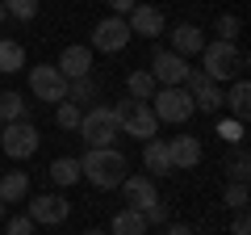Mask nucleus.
<instances>
[{"label": "nucleus", "mask_w": 251, "mask_h": 235, "mask_svg": "<svg viewBox=\"0 0 251 235\" xmlns=\"http://www.w3.org/2000/svg\"><path fill=\"white\" fill-rule=\"evenodd\" d=\"M188 59H180L176 51H163L159 42H155V51H151V67L147 72L155 76V84L159 88H184V76H188Z\"/></svg>", "instance_id": "obj_7"}, {"label": "nucleus", "mask_w": 251, "mask_h": 235, "mask_svg": "<svg viewBox=\"0 0 251 235\" xmlns=\"http://www.w3.org/2000/svg\"><path fill=\"white\" fill-rule=\"evenodd\" d=\"M50 181L59 185V189L75 185V181H80V160H75V155H59V160H50Z\"/></svg>", "instance_id": "obj_24"}, {"label": "nucleus", "mask_w": 251, "mask_h": 235, "mask_svg": "<svg viewBox=\"0 0 251 235\" xmlns=\"http://www.w3.org/2000/svg\"><path fill=\"white\" fill-rule=\"evenodd\" d=\"M29 193V172L25 168H13V172H4L0 176V202L9 206V202H21Z\"/></svg>", "instance_id": "obj_20"}, {"label": "nucleus", "mask_w": 251, "mask_h": 235, "mask_svg": "<svg viewBox=\"0 0 251 235\" xmlns=\"http://www.w3.org/2000/svg\"><path fill=\"white\" fill-rule=\"evenodd\" d=\"M239 29H243V21L234 17V13H222V17H218V26H214V34H218V42H234V38H239Z\"/></svg>", "instance_id": "obj_29"}, {"label": "nucleus", "mask_w": 251, "mask_h": 235, "mask_svg": "<svg viewBox=\"0 0 251 235\" xmlns=\"http://www.w3.org/2000/svg\"><path fill=\"white\" fill-rule=\"evenodd\" d=\"M63 72V80H84V76H92V51L88 46H67V51L59 55V63H54Z\"/></svg>", "instance_id": "obj_15"}, {"label": "nucleus", "mask_w": 251, "mask_h": 235, "mask_svg": "<svg viewBox=\"0 0 251 235\" xmlns=\"http://www.w3.org/2000/svg\"><path fill=\"white\" fill-rule=\"evenodd\" d=\"M80 118H84V109L72 105V101H59V105H54V122H59L63 130H80Z\"/></svg>", "instance_id": "obj_26"}, {"label": "nucleus", "mask_w": 251, "mask_h": 235, "mask_svg": "<svg viewBox=\"0 0 251 235\" xmlns=\"http://www.w3.org/2000/svg\"><path fill=\"white\" fill-rule=\"evenodd\" d=\"M226 172H230V181H247V176H251V164H247V151H243V147H239V151L230 155Z\"/></svg>", "instance_id": "obj_31"}, {"label": "nucleus", "mask_w": 251, "mask_h": 235, "mask_svg": "<svg viewBox=\"0 0 251 235\" xmlns=\"http://www.w3.org/2000/svg\"><path fill=\"white\" fill-rule=\"evenodd\" d=\"M109 235H147V218H143V210H117L113 214V223H109Z\"/></svg>", "instance_id": "obj_21"}, {"label": "nucleus", "mask_w": 251, "mask_h": 235, "mask_svg": "<svg viewBox=\"0 0 251 235\" xmlns=\"http://www.w3.org/2000/svg\"><path fill=\"white\" fill-rule=\"evenodd\" d=\"M75 135L84 139V147H113L122 139V122H117L113 105H88L80 118V130Z\"/></svg>", "instance_id": "obj_3"}, {"label": "nucleus", "mask_w": 251, "mask_h": 235, "mask_svg": "<svg viewBox=\"0 0 251 235\" xmlns=\"http://www.w3.org/2000/svg\"><path fill=\"white\" fill-rule=\"evenodd\" d=\"M126 26H130V34H138V38H159V34H168V21H163V13L155 9V4H134L130 9V17H126Z\"/></svg>", "instance_id": "obj_12"}, {"label": "nucleus", "mask_w": 251, "mask_h": 235, "mask_svg": "<svg viewBox=\"0 0 251 235\" xmlns=\"http://www.w3.org/2000/svg\"><path fill=\"white\" fill-rule=\"evenodd\" d=\"M155 88H159V84H155V76L147 72H130V80H126V92H130V101H151L155 97Z\"/></svg>", "instance_id": "obj_25"}, {"label": "nucleus", "mask_w": 251, "mask_h": 235, "mask_svg": "<svg viewBox=\"0 0 251 235\" xmlns=\"http://www.w3.org/2000/svg\"><path fill=\"white\" fill-rule=\"evenodd\" d=\"M97 97H100V84L92 80V76H84V80H67V101L72 105H97Z\"/></svg>", "instance_id": "obj_23"}, {"label": "nucleus", "mask_w": 251, "mask_h": 235, "mask_svg": "<svg viewBox=\"0 0 251 235\" xmlns=\"http://www.w3.org/2000/svg\"><path fill=\"white\" fill-rule=\"evenodd\" d=\"M138 0H109V9H113V17H130V9H134Z\"/></svg>", "instance_id": "obj_35"}, {"label": "nucleus", "mask_w": 251, "mask_h": 235, "mask_svg": "<svg viewBox=\"0 0 251 235\" xmlns=\"http://www.w3.org/2000/svg\"><path fill=\"white\" fill-rule=\"evenodd\" d=\"M130 26H126V17H100L97 26H92V46L88 51H100V55H117L126 51V42H130Z\"/></svg>", "instance_id": "obj_9"}, {"label": "nucleus", "mask_w": 251, "mask_h": 235, "mask_svg": "<svg viewBox=\"0 0 251 235\" xmlns=\"http://www.w3.org/2000/svg\"><path fill=\"white\" fill-rule=\"evenodd\" d=\"M9 122H29V101L21 92L4 88L0 92V126H9Z\"/></svg>", "instance_id": "obj_19"}, {"label": "nucleus", "mask_w": 251, "mask_h": 235, "mask_svg": "<svg viewBox=\"0 0 251 235\" xmlns=\"http://www.w3.org/2000/svg\"><path fill=\"white\" fill-rule=\"evenodd\" d=\"M0 4H4V13H9V17H17V21H34L42 0H0Z\"/></svg>", "instance_id": "obj_28"}, {"label": "nucleus", "mask_w": 251, "mask_h": 235, "mask_svg": "<svg viewBox=\"0 0 251 235\" xmlns=\"http://www.w3.org/2000/svg\"><path fill=\"white\" fill-rule=\"evenodd\" d=\"M155 114V122H168V126H184L193 118V97L188 88H155V97L147 101Z\"/></svg>", "instance_id": "obj_4"}, {"label": "nucleus", "mask_w": 251, "mask_h": 235, "mask_svg": "<svg viewBox=\"0 0 251 235\" xmlns=\"http://www.w3.org/2000/svg\"><path fill=\"white\" fill-rule=\"evenodd\" d=\"M4 17H9V13H4V4H0V21H4Z\"/></svg>", "instance_id": "obj_39"}, {"label": "nucleus", "mask_w": 251, "mask_h": 235, "mask_svg": "<svg viewBox=\"0 0 251 235\" xmlns=\"http://www.w3.org/2000/svg\"><path fill=\"white\" fill-rule=\"evenodd\" d=\"M117 109V122H122V135L138 139V143H147V139H159V122H155L151 105L147 101H122Z\"/></svg>", "instance_id": "obj_5"}, {"label": "nucleus", "mask_w": 251, "mask_h": 235, "mask_svg": "<svg viewBox=\"0 0 251 235\" xmlns=\"http://www.w3.org/2000/svg\"><path fill=\"white\" fill-rule=\"evenodd\" d=\"M230 235H251V218H247V210H234V223H230Z\"/></svg>", "instance_id": "obj_34"}, {"label": "nucleus", "mask_w": 251, "mask_h": 235, "mask_svg": "<svg viewBox=\"0 0 251 235\" xmlns=\"http://www.w3.org/2000/svg\"><path fill=\"white\" fill-rule=\"evenodd\" d=\"M0 218H9V206H4V202H0Z\"/></svg>", "instance_id": "obj_37"}, {"label": "nucleus", "mask_w": 251, "mask_h": 235, "mask_svg": "<svg viewBox=\"0 0 251 235\" xmlns=\"http://www.w3.org/2000/svg\"><path fill=\"white\" fill-rule=\"evenodd\" d=\"M80 181L92 189H117L126 181V155L117 147H88L80 155Z\"/></svg>", "instance_id": "obj_1"}, {"label": "nucleus", "mask_w": 251, "mask_h": 235, "mask_svg": "<svg viewBox=\"0 0 251 235\" xmlns=\"http://www.w3.org/2000/svg\"><path fill=\"white\" fill-rule=\"evenodd\" d=\"M201 72L222 88L226 80H239L247 72V51L239 42H205V51H201Z\"/></svg>", "instance_id": "obj_2"}, {"label": "nucleus", "mask_w": 251, "mask_h": 235, "mask_svg": "<svg viewBox=\"0 0 251 235\" xmlns=\"http://www.w3.org/2000/svg\"><path fill=\"white\" fill-rule=\"evenodd\" d=\"M218 139L239 147V143H243V122H234V118H222V122H218Z\"/></svg>", "instance_id": "obj_30"}, {"label": "nucleus", "mask_w": 251, "mask_h": 235, "mask_svg": "<svg viewBox=\"0 0 251 235\" xmlns=\"http://www.w3.org/2000/svg\"><path fill=\"white\" fill-rule=\"evenodd\" d=\"M143 164H147V176H168L172 172L168 143H163V139H147L143 143Z\"/></svg>", "instance_id": "obj_18"}, {"label": "nucleus", "mask_w": 251, "mask_h": 235, "mask_svg": "<svg viewBox=\"0 0 251 235\" xmlns=\"http://www.w3.org/2000/svg\"><path fill=\"white\" fill-rule=\"evenodd\" d=\"M143 218H147V227H163V223H168V206H163V202H155V206L143 210Z\"/></svg>", "instance_id": "obj_33"}, {"label": "nucleus", "mask_w": 251, "mask_h": 235, "mask_svg": "<svg viewBox=\"0 0 251 235\" xmlns=\"http://www.w3.org/2000/svg\"><path fill=\"white\" fill-rule=\"evenodd\" d=\"M184 88H188V97H193V109H201V114H218V109H222V88H218L201 67H188Z\"/></svg>", "instance_id": "obj_10"}, {"label": "nucleus", "mask_w": 251, "mask_h": 235, "mask_svg": "<svg viewBox=\"0 0 251 235\" xmlns=\"http://www.w3.org/2000/svg\"><path fill=\"white\" fill-rule=\"evenodd\" d=\"M168 42H172L168 51H176L180 59H193V55H201V51H205V42H209V38H205V29H201V26L184 21V26L168 29Z\"/></svg>", "instance_id": "obj_13"}, {"label": "nucleus", "mask_w": 251, "mask_h": 235, "mask_svg": "<svg viewBox=\"0 0 251 235\" xmlns=\"http://www.w3.org/2000/svg\"><path fill=\"white\" fill-rule=\"evenodd\" d=\"M163 235H193L184 223H163Z\"/></svg>", "instance_id": "obj_36"}, {"label": "nucleus", "mask_w": 251, "mask_h": 235, "mask_svg": "<svg viewBox=\"0 0 251 235\" xmlns=\"http://www.w3.org/2000/svg\"><path fill=\"white\" fill-rule=\"evenodd\" d=\"M67 214H72V202H63L59 193H38V198H29V218H34V227H59Z\"/></svg>", "instance_id": "obj_11"}, {"label": "nucleus", "mask_w": 251, "mask_h": 235, "mask_svg": "<svg viewBox=\"0 0 251 235\" xmlns=\"http://www.w3.org/2000/svg\"><path fill=\"white\" fill-rule=\"evenodd\" d=\"M222 206L226 210H247V181H230L222 189Z\"/></svg>", "instance_id": "obj_27"}, {"label": "nucleus", "mask_w": 251, "mask_h": 235, "mask_svg": "<svg viewBox=\"0 0 251 235\" xmlns=\"http://www.w3.org/2000/svg\"><path fill=\"white\" fill-rule=\"evenodd\" d=\"M25 72V46L13 42V38H0V76Z\"/></svg>", "instance_id": "obj_22"}, {"label": "nucleus", "mask_w": 251, "mask_h": 235, "mask_svg": "<svg viewBox=\"0 0 251 235\" xmlns=\"http://www.w3.org/2000/svg\"><path fill=\"white\" fill-rule=\"evenodd\" d=\"M42 147V135H38L34 122H9L0 126V151L9 160H29V155Z\"/></svg>", "instance_id": "obj_6"}, {"label": "nucleus", "mask_w": 251, "mask_h": 235, "mask_svg": "<svg viewBox=\"0 0 251 235\" xmlns=\"http://www.w3.org/2000/svg\"><path fill=\"white\" fill-rule=\"evenodd\" d=\"M168 160H172V172H176V168H197V164H201V143H197V135H176V139H168Z\"/></svg>", "instance_id": "obj_16"}, {"label": "nucleus", "mask_w": 251, "mask_h": 235, "mask_svg": "<svg viewBox=\"0 0 251 235\" xmlns=\"http://www.w3.org/2000/svg\"><path fill=\"white\" fill-rule=\"evenodd\" d=\"M4 235H34V218L29 214H9L4 218Z\"/></svg>", "instance_id": "obj_32"}, {"label": "nucleus", "mask_w": 251, "mask_h": 235, "mask_svg": "<svg viewBox=\"0 0 251 235\" xmlns=\"http://www.w3.org/2000/svg\"><path fill=\"white\" fill-rule=\"evenodd\" d=\"M117 189L126 193V206H130V210H147V206H155V202H159V193H155V181L147 176V172H143V176H126Z\"/></svg>", "instance_id": "obj_14"}, {"label": "nucleus", "mask_w": 251, "mask_h": 235, "mask_svg": "<svg viewBox=\"0 0 251 235\" xmlns=\"http://www.w3.org/2000/svg\"><path fill=\"white\" fill-rule=\"evenodd\" d=\"M84 235H109V231H97V227H92V231H84Z\"/></svg>", "instance_id": "obj_38"}, {"label": "nucleus", "mask_w": 251, "mask_h": 235, "mask_svg": "<svg viewBox=\"0 0 251 235\" xmlns=\"http://www.w3.org/2000/svg\"><path fill=\"white\" fill-rule=\"evenodd\" d=\"M29 92H34L38 101H67V80H63V72L54 63H34L29 67Z\"/></svg>", "instance_id": "obj_8"}, {"label": "nucleus", "mask_w": 251, "mask_h": 235, "mask_svg": "<svg viewBox=\"0 0 251 235\" xmlns=\"http://www.w3.org/2000/svg\"><path fill=\"white\" fill-rule=\"evenodd\" d=\"M222 105L230 109L234 122H243V126H247V118H251V84H247V76L230 80V92H222Z\"/></svg>", "instance_id": "obj_17"}]
</instances>
